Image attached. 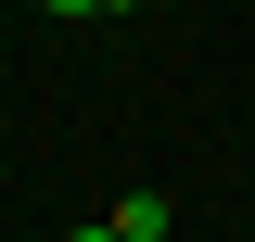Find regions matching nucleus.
Listing matches in <instances>:
<instances>
[{
  "mask_svg": "<svg viewBox=\"0 0 255 242\" xmlns=\"http://www.w3.org/2000/svg\"><path fill=\"white\" fill-rule=\"evenodd\" d=\"M102 230H115V242H166V191H115Z\"/></svg>",
  "mask_w": 255,
  "mask_h": 242,
  "instance_id": "nucleus-1",
  "label": "nucleus"
},
{
  "mask_svg": "<svg viewBox=\"0 0 255 242\" xmlns=\"http://www.w3.org/2000/svg\"><path fill=\"white\" fill-rule=\"evenodd\" d=\"M38 13H128V0H38Z\"/></svg>",
  "mask_w": 255,
  "mask_h": 242,
  "instance_id": "nucleus-2",
  "label": "nucleus"
},
{
  "mask_svg": "<svg viewBox=\"0 0 255 242\" xmlns=\"http://www.w3.org/2000/svg\"><path fill=\"white\" fill-rule=\"evenodd\" d=\"M64 242H115V230H64Z\"/></svg>",
  "mask_w": 255,
  "mask_h": 242,
  "instance_id": "nucleus-3",
  "label": "nucleus"
}]
</instances>
